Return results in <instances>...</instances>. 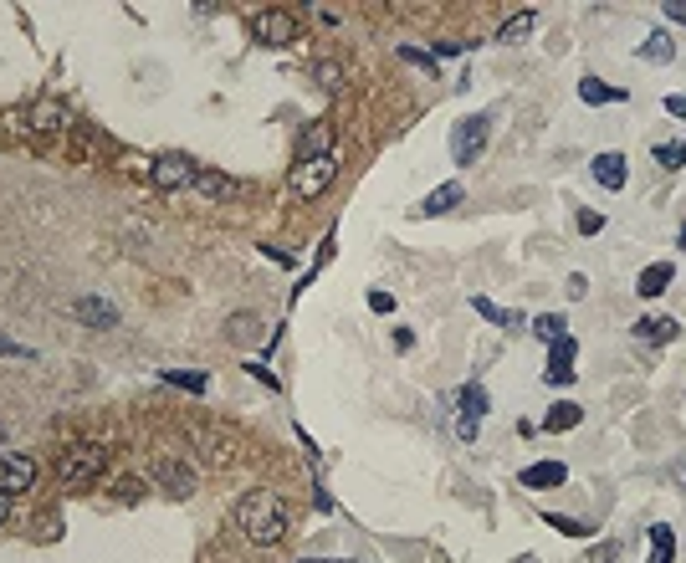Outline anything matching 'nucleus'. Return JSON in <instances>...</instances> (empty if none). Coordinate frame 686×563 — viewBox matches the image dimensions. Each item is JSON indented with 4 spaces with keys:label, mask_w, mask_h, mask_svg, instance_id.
Segmentation results:
<instances>
[{
    "label": "nucleus",
    "mask_w": 686,
    "mask_h": 563,
    "mask_svg": "<svg viewBox=\"0 0 686 563\" xmlns=\"http://www.w3.org/2000/svg\"><path fill=\"white\" fill-rule=\"evenodd\" d=\"M236 527H241L251 543L271 548V543H282V533H287V507H282L277 492H246L241 507H236Z\"/></svg>",
    "instance_id": "obj_1"
},
{
    "label": "nucleus",
    "mask_w": 686,
    "mask_h": 563,
    "mask_svg": "<svg viewBox=\"0 0 686 563\" xmlns=\"http://www.w3.org/2000/svg\"><path fill=\"white\" fill-rule=\"evenodd\" d=\"M333 174H338V159H333V154H303L297 169L287 174V185H292V195L312 200V195H323V189L333 185Z\"/></svg>",
    "instance_id": "obj_2"
},
{
    "label": "nucleus",
    "mask_w": 686,
    "mask_h": 563,
    "mask_svg": "<svg viewBox=\"0 0 686 563\" xmlns=\"http://www.w3.org/2000/svg\"><path fill=\"white\" fill-rule=\"evenodd\" d=\"M98 471H103V446H93V440L67 446V456L57 461V477L67 487H87V481H98Z\"/></svg>",
    "instance_id": "obj_3"
},
{
    "label": "nucleus",
    "mask_w": 686,
    "mask_h": 563,
    "mask_svg": "<svg viewBox=\"0 0 686 563\" xmlns=\"http://www.w3.org/2000/svg\"><path fill=\"white\" fill-rule=\"evenodd\" d=\"M149 174H154V185H159V189H169V195H174V189H190L195 180H200V169H195V159H185V154H159Z\"/></svg>",
    "instance_id": "obj_4"
},
{
    "label": "nucleus",
    "mask_w": 686,
    "mask_h": 563,
    "mask_svg": "<svg viewBox=\"0 0 686 563\" xmlns=\"http://www.w3.org/2000/svg\"><path fill=\"white\" fill-rule=\"evenodd\" d=\"M481 144H487V118H466V124H456V133H451V159L456 165H472L481 154Z\"/></svg>",
    "instance_id": "obj_5"
},
{
    "label": "nucleus",
    "mask_w": 686,
    "mask_h": 563,
    "mask_svg": "<svg viewBox=\"0 0 686 563\" xmlns=\"http://www.w3.org/2000/svg\"><path fill=\"white\" fill-rule=\"evenodd\" d=\"M31 481H36V461L31 456H5L0 461V492H5V497L31 492Z\"/></svg>",
    "instance_id": "obj_6"
},
{
    "label": "nucleus",
    "mask_w": 686,
    "mask_h": 563,
    "mask_svg": "<svg viewBox=\"0 0 686 563\" xmlns=\"http://www.w3.org/2000/svg\"><path fill=\"white\" fill-rule=\"evenodd\" d=\"M256 36L267 46H287V42H297V21H292L287 11H262L256 16Z\"/></svg>",
    "instance_id": "obj_7"
},
{
    "label": "nucleus",
    "mask_w": 686,
    "mask_h": 563,
    "mask_svg": "<svg viewBox=\"0 0 686 563\" xmlns=\"http://www.w3.org/2000/svg\"><path fill=\"white\" fill-rule=\"evenodd\" d=\"M481 415H487V390H481V384H466V390H461V436L466 440L477 436Z\"/></svg>",
    "instance_id": "obj_8"
},
{
    "label": "nucleus",
    "mask_w": 686,
    "mask_h": 563,
    "mask_svg": "<svg viewBox=\"0 0 686 563\" xmlns=\"http://www.w3.org/2000/svg\"><path fill=\"white\" fill-rule=\"evenodd\" d=\"M522 487H563V481H569V466H563V461H538V466H528V471H522Z\"/></svg>",
    "instance_id": "obj_9"
},
{
    "label": "nucleus",
    "mask_w": 686,
    "mask_h": 563,
    "mask_svg": "<svg viewBox=\"0 0 686 563\" xmlns=\"http://www.w3.org/2000/svg\"><path fill=\"white\" fill-rule=\"evenodd\" d=\"M72 313L83 318L87 328H113V323H118V308H113V302H103V297H83Z\"/></svg>",
    "instance_id": "obj_10"
},
{
    "label": "nucleus",
    "mask_w": 686,
    "mask_h": 563,
    "mask_svg": "<svg viewBox=\"0 0 686 563\" xmlns=\"http://www.w3.org/2000/svg\"><path fill=\"white\" fill-rule=\"evenodd\" d=\"M594 180H600L604 189H620L625 185V154H615V149L594 154Z\"/></svg>",
    "instance_id": "obj_11"
},
{
    "label": "nucleus",
    "mask_w": 686,
    "mask_h": 563,
    "mask_svg": "<svg viewBox=\"0 0 686 563\" xmlns=\"http://www.w3.org/2000/svg\"><path fill=\"white\" fill-rule=\"evenodd\" d=\"M676 282V271H671V261H656V267H645L641 271V282H635V293L641 297H661L666 287Z\"/></svg>",
    "instance_id": "obj_12"
},
{
    "label": "nucleus",
    "mask_w": 686,
    "mask_h": 563,
    "mask_svg": "<svg viewBox=\"0 0 686 563\" xmlns=\"http://www.w3.org/2000/svg\"><path fill=\"white\" fill-rule=\"evenodd\" d=\"M26 118H31V128H36V133H57V128L67 124L62 103H52V98H42V103H31V113H26Z\"/></svg>",
    "instance_id": "obj_13"
},
{
    "label": "nucleus",
    "mask_w": 686,
    "mask_h": 563,
    "mask_svg": "<svg viewBox=\"0 0 686 563\" xmlns=\"http://www.w3.org/2000/svg\"><path fill=\"white\" fill-rule=\"evenodd\" d=\"M676 334H682L676 318H641V323H635V338H645V343H671Z\"/></svg>",
    "instance_id": "obj_14"
},
{
    "label": "nucleus",
    "mask_w": 686,
    "mask_h": 563,
    "mask_svg": "<svg viewBox=\"0 0 686 563\" xmlns=\"http://www.w3.org/2000/svg\"><path fill=\"white\" fill-rule=\"evenodd\" d=\"M579 98H584V103H625L630 92H625V87L600 83V77H584V83H579Z\"/></svg>",
    "instance_id": "obj_15"
},
{
    "label": "nucleus",
    "mask_w": 686,
    "mask_h": 563,
    "mask_svg": "<svg viewBox=\"0 0 686 563\" xmlns=\"http://www.w3.org/2000/svg\"><path fill=\"white\" fill-rule=\"evenodd\" d=\"M456 200H461V185L451 180V185H440V189H431V200L416 210V215H446V210H456Z\"/></svg>",
    "instance_id": "obj_16"
},
{
    "label": "nucleus",
    "mask_w": 686,
    "mask_h": 563,
    "mask_svg": "<svg viewBox=\"0 0 686 563\" xmlns=\"http://www.w3.org/2000/svg\"><path fill=\"white\" fill-rule=\"evenodd\" d=\"M159 481H165L174 497H190V492H195V477H190V466H174V461H165V466H159Z\"/></svg>",
    "instance_id": "obj_17"
},
{
    "label": "nucleus",
    "mask_w": 686,
    "mask_h": 563,
    "mask_svg": "<svg viewBox=\"0 0 686 563\" xmlns=\"http://www.w3.org/2000/svg\"><path fill=\"white\" fill-rule=\"evenodd\" d=\"M641 57L645 62H671V57H676V42H671L666 31H650V36L641 42Z\"/></svg>",
    "instance_id": "obj_18"
},
{
    "label": "nucleus",
    "mask_w": 686,
    "mask_h": 563,
    "mask_svg": "<svg viewBox=\"0 0 686 563\" xmlns=\"http://www.w3.org/2000/svg\"><path fill=\"white\" fill-rule=\"evenodd\" d=\"M584 420V405H553L548 415H543V430H574Z\"/></svg>",
    "instance_id": "obj_19"
},
{
    "label": "nucleus",
    "mask_w": 686,
    "mask_h": 563,
    "mask_svg": "<svg viewBox=\"0 0 686 563\" xmlns=\"http://www.w3.org/2000/svg\"><path fill=\"white\" fill-rule=\"evenodd\" d=\"M671 559H676V538H671L666 522H656L650 527V563H671Z\"/></svg>",
    "instance_id": "obj_20"
},
{
    "label": "nucleus",
    "mask_w": 686,
    "mask_h": 563,
    "mask_svg": "<svg viewBox=\"0 0 686 563\" xmlns=\"http://www.w3.org/2000/svg\"><path fill=\"white\" fill-rule=\"evenodd\" d=\"M195 189H200L206 200H226V195H236V180H230V174H200Z\"/></svg>",
    "instance_id": "obj_21"
},
{
    "label": "nucleus",
    "mask_w": 686,
    "mask_h": 563,
    "mask_svg": "<svg viewBox=\"0 0 686 563\" xmlns=\"http://www.w3.org/2000/svg\"><path fill=\"white\" fill-rule=\"evenodd\" d=\"M533 26H538V11H518V16H512V21H507V26L497 31V42H522V36H528Z\"/></svg>",
    "instance_id": "obj_22"
},
{
    "label": "nucleus",
    "mask_w": 686,
    "mask_h": 563,
    "mask_svg": "<svg viewBox=\"0 0 686 563\" xmlns=\"http://www.w3.org/2000/svg\"><path fill=\"white\" fill-rule=\"evenodd\" d=\"M563 328H569V318H563V313H543V318H533V334H538L543 343L563 338Z\"/></svg>",
    "instance_id": "obj_23"
},
{
    "label": "nucleus",
    "mask_w": 686,
    "mask_h": 563,
    "mask_svg": "<svg viewBox=\"0 0 686 563\" xmlns=\"http://www.w3.org/2000/svg\"><path fill=\"white\" fill-rule=\"evenodd\" d=\"M574 354H579V343H574L569 334L548 343V364H574Z\"/></svg>",
    "instance_id": "obj_24"
},
{
    "label": "nucleus",
    "mask_w": 686,
    "mask_h": 563,
    "mask_svg": "<svg viewBox=\"0 0 686 563\" xmlns=\"http://www.w3.org/2000/svg\"><path fill=\"white\" fill-rule=\"evenodd\" d=\"M656 165H661V169H682L686 165V144H656Z\"/></svg>",
    "instance_id": "obj_25"
},
{
    "label": "nucleus",
    "mask_w": 686,
    "mask_h": 563,
    "mask_svg": "<svg viewBox=\"0 0 686 563\" xmlns=\"http://www.w3.org/2000/svg\"><path fill=\"white\" fill-rule=\"evenodd\" d=\"M165 384H180V390H190V395H206V384H210V379H206V374H180V369H169Z\"/></svg>",
    "instance_id": "obj_26"
},
{
    "label": "nucleus",
    "mask_w": 686,
    "mask_h": 563,
    "mask_svg": "<svg viewBox=\"0 0 686 563\" xmlns=\"http://www.w3.org/2000/svg\"><path fill=\"white\" fill-rule=\"evenodd\" d=\"M308 154H333V124H318L308 133Z\"/></svg>",
    "instance_id": "obj_27"
},
{
    "label": "nucleus",
    "mask_w": 686,
    "mask_h": 563,
    "mask_svg": "<svg viewBox=\"0 0 686 563\" xmlns=\"http://www.w3.org/2000/svg\"><path fill=\"white\" fill-rule=\"evenodd\" d=\"M548 527H559V533H569V538H584V533H589L584 522H574V518H559V512H548Z\"/></svg>",
    "instance_id": "obj_28"
},
{
    "label": "nucleus",
    "mask_w": 686,
    "mask_h": 563,
    "mask_svg": "<svg viewBox=\"0 0 686 563\" xmlns=\"http://www.w3.org/2000/svg\"><path fill=\"white\" fill-rule=\"evenodd\" d=\"M543 379H548V384H574V364H548Z\"/></svg>",
    "instance_id": "obj_29"
},
{
    "label": "nucleus",
    "mask_w": 686,
    "mask_h": 563,
    "mask_svg": "<svg viewBox=\"0 0 686 563\" xmlns=\"http://www.w3.org/2000/svg\"><path fill=\"white\" fill-rule=\"evenodd\" d=\"M579 230H584V236L604 230V215H600V210H579Z\"/></svg>",
    "instance_id": "obj_30"
},
{
    "label": "nucleus",
    "mask_w": 686,
    "mask_h": 563,
    "mask_svg": "<svg viewBox=\"0 0 686 563\" xmlns=\"http://www.w3.org/2000/svg\"><path fill=\"white\" fill-rule=\"evenodd\" d=\"M399 57H405V62H420L425 72H436V62H431V57L420 52V46H399Z\"/></svg>",
    "instance_id": "obj_31"
},
{
    "label": "nucleus",
    "mask_w": 686,
    "mask_h": 563,
    "mask_svg": "<svg viewBox=\"0 0 686 563\" xmlns=\"http://www.w3.org/2000/svg\"><path fill=\"white\" fill-rule=\"evenodd\" d=\"M666 113H671V118H686V92H666Z\"/></svg>",
    "instance_id": "obj_32"
},
{
    "label": "nucleus",
    "mask_w": 686,
    "mask_h": 563,
    "mask_svg": "<svg viewBox=\"0 0 686 563\" xmlns=\"http://www.w3.org/2000/svg\"><path fill=\"white\" fill-rule=\"evenodd\" d=\"M472 308H477L481 318H492V323H497V328H502V308H492V302H487V297H472Z\"/></svg>",
    "instance_id": "obj_33"
},
{
    "label": "nucleus",
    "mask_w": 686,
    "mask_h": 563,
    "mask_svg": "<svg viewBox=\"0 0 686 563\" xmlns=\"http://www.w3.org/2000/svg\"><path fill=\"white\" fill-rule=\"evenodd\" d=\"M369 308H375V313H395V297H390V293H369Z\"/></svg>",
    "instance_id": "obj_34"
},
{
    "label": "nucleus",
    "mask_w": 686,
    "mask_h": 563,
    "mask_svg": "<svg viewBox=\"0 0 686 563\" xmlns=\"http://www.w3.org/2000/svg\"><path fill=\"white\" fill-rule=\"evenodd\" d=\"M251 323H256V318H246V313H241V318H236V328H230V338H251V334H256Z\"/></svg>",
    "instance_id": "obj_35"
},
{
    "label": "nucleus",
    "mask_w": 686,
    "mask_h": 563,
    "mask_svg": "<svg viewBox=\"0 0 686 563\" xmlns=\"http://www.w3.org/2000/svg\"><path fill=\"white\" fill-rule=\"evenodd\" d=\"M318 83H323V87H338V67L323 62V67H318Z\"/></svg>",
    "instance_id": "obj_36"
},
{
    "label": "nucleus",
    "mask_w": 686,
    "mask_h": 563,
    "mask_svg": "<svg viewBox=\"0 0 686 563\" xmlns=\"http://www.w3.org/2000/svg\"><path fill=\"white\" fill-rule=\"evenodd\" d=\"M563 293H569V297H574V302H579V297L589 293V287H584V277H569V287H563Z\"/></svg>",
    "instance_id": "obj_37"
},
{
    "label": "nucleus",
    "mask_w": 686,
    "mask_h": 563,
    "mask_svg": "<svg viewBox=\"0 0 686 563\" xmlns=\"http://www.w3.org/2000/svg\"><path fill=\"white\" fill-rule=\"evenodd\" d=\"M666 21H676V26H686V5H666Z\"/></svg>",
    "instance_id": "obj_38"
},
{
    "label": "nucleus",
    "mask_w": 686,
    "mask_h": 563,
    "mask_svg": "<svg viewBox=\"0 0 686 563\" xmlns=\"http://www.w3.org/2000/svg\"><path fill=\"white\" fill-rule=\"evenodd\" d=\"M0 354H31V349H21L16 338H0Z\"/></svg>",
    "instance_id": "obj_39"
},
{
    "label": "nucleus",
    "mask_w": 686,
    "mask_h": 563,
    "mask_svg": "<svg viewBox=\"0 0 686 563\" xmlns=\"http://www.w3.org/2000/svg\"><path fill=\"white\" fill-rule=\"evenodd\" d=\"M671 481H682V492H686V456L676 461V466H671Z\"/></svg>",
    "instance_id": "obj_40"
},
{
    "label": "nucleus",
    "mask_w": 686,
    "mask_h": 563,
    "mask_svg": "<svg viewBox=\"0 0 686 563\" xmlns=\"http://www.w3.org/2000/svg\"><path fill=\"white\" fill-rule=\"evenodd\" d=\"M5 522H11V497L0 492V527H5Z\"/></svg>",
    "instance_id": "obj_41"
},
{
    "label": "nucleus",
    "mask_w": 686,
    "mask_h": 563,
    "mask_svg": "<svg viewBox=\"0 0 686 563\" xmlns=\"http://www.w3.org/2000/svg\"><path fill=\"white\" fill-rule=\"evenodd\" d=\"M303 563H343V559H303Z\"/></svg>",
    "instance_id": "obj_42"
},
{
    "label": "nucleus",
    "mask_w": 686,
    "mask_h": 563,
    "mask_svg": "<svg viewBox=\"0 0 686 563\" xmlns=\"http://www.w3.org/2000/svg\"><path fill=\"white\" fill-rule=\"evenodd\" d=\"M682 251H686V230H682Z\"/></svg>",
    "instance_id": "obj_43"
}]
</instances>
